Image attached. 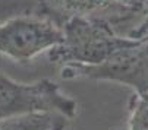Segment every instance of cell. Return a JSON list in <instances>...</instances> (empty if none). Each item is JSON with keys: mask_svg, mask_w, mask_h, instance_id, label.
<instances>
[{"mask_svg": "<svg viewBox=\"0 0 148 130\" xmlns=\"http://www.w3.org/2000/svg\"><path fill=\"white\" fill-rule=\"evenodd\" d=\"M129 113L125 130H148V92H134L129 99Z\"/></svg>", "mask_w": 148, "mask_h": 130, "instance_id": "7", "label": "cell"}, {"mask_svg": "<svg viewBox=\"0 0 148 130\" xmlns=\"http://www.w3.org/2000/svg\"><path fill=\"white\" fill-rule=\"evenodd\" d=\"M60 76L68 80H112L129 86L136 94L148 92V42L131 39L95 66L65 64Z\"/></svg>", "mask_w": 148, "mask_h": 130, "instance_id": "3", "label": "cell"}, {"mask_svg": "<svg viewBox=\"0 0 148 130\" xmlns=\"http://www.w3.org/2000/svg\"><path fill=\"white\" fill-rule=\"evenodd\" d=\"M37 111H56L73 118L78 102L63 94L60 86L50 79L24 83L0 72V120Z\"/></svg>", "mask_w": 148, "mask_h": 130, "instance_id": "2", "label": "cell"}, {"mask_svg": "<svg viewBox=\"0 0 148 130\" xmlns=\"http://www.w3.org/2000/svg\"><path fill=\"white\" fill-rule=\"evenodd\" d=\"M113 3H116L120 7H125L128 10L136 12V13H142L144 10V3L145 0H112Z\"/></svg>", "mask_w": 148, "mask_h": 130, "instance_id": "9", "label": "cell"}, {"mask_svg": "<svg viewBox=\"0 0 148 130\" xmlns=\"http://www.w3.org/2000/svg\"><path fill=\"white\" fill-rule=\"evenodd\" d=\"M136 12L117 6L112 0H37V16L62 28L73 18H106L114 25L134 18Z\"/></svg>", "mask_w": 148, "mask_h": 130, "instance_id": "5", "label": "cell"}, {"mask_svg": "<svg viewBox=\"0 0 148 130\" xmlns=\"http://www.w3.org/2000/svg\"><path fill=\"white\" fill-rule=\"evenodd\" d=\"M119 130H125V129H119Z\"/></svg>", "mask_w": 148, "mask_h": 130, "instance_id": "10", "label": "cell"}, {"mask_svg": "<svg viewBox=\"0 0 148 130\" xmlns=\"http://www.w3.org/2000/svg\"><path fill=\"white\" fill-rule=\"evenodd\" d=\"M126 37L131 38V39L148 42V0H145V3H144L142 19L136 24V27L129 29V32L126 34Z\"/></svg>", "mask_w": 148, "mask_h": 130, "instance_id": "8", "label": "cell"}, {"mask_svg": "<svg viewBox=\"0 0 148 130\" xmlns=\"http://www.w3.org/2000/svg\"><path fill=\"white\" fill-rule=\"evenodd\" d=\"M114 24L106 18H73L62 27L63 39L47 51L50 63L57 66H95L131 41L116 32Z\"/></svg>", "mask_w": 148, "mask_h": 130, "instance_id": "1", "label": "cell"}, {"mask_svg": "<svg viewBox=\"0 0 148 130\" xmlns=\"http://www.w3.org/2000/svg\"><path fill=\"white\" fill-rule=\"evenodd\" d=\"M63 39L62 28L41 16H16L0 25V54L29 61Z\"/></svg>", "mask_w": 148, "mask_h": 130, "instance_id": "4", "label": "cell"}, {"mask_svg": "<svg viewBox=\"0 0 148 130\" xmlns=\"http://www.w3.org/2000/svg\"><path fill=\"white\" fill-rule=\"evenodd\" d=\"M68 120L56 111H37L0 120V130H65Z\"/></svg>", "mask_w": 148, "mask_h": 130, "instance_id": "6", "label": "cell"}]
</instances>
